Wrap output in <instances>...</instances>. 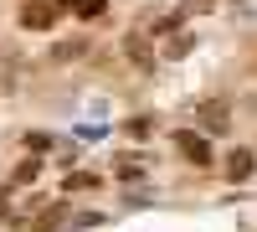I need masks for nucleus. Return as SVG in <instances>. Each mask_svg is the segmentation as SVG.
<instances>
[{"label":"nucleus","mask_w":257,"mask_h":232,"mask_svg":"<svg viewBox=\"0 0 257 232\" xmlns=\"http://www.w3.org/2000/svg\"><path fill=\"white\" fill-rule=\"evenodd\" d=\"M26 150H52V134H41V129L26 134Z\"/></svg>","instance_id":"0eeeda50"},{"label":"nucleus","mask_w":257,"mask_h":232,"mask_svg":"<svg viewBox=\"0 0 257 232\" xmlns=\"http://www.w3.org/2000/svg\"><path fill=\"white\" fill-rule=\"evenodd\" d=\"M31 181H36V160H26V165L16 171V186H31Z\"/></svg>","instance_id":"6e6552de"},{"label":"nucleus","mask_w":257,"mask_h":232,"mask_svg":"<svg viewBox=\"0 0 257 232\" xmlns=\"http://www.w3.org/2000/svg\"><path fill=\"white\" fill-rule=\"evenodd\" d=\"M252 171H257V160H252V150H231V155H226V176H231V181H247Z\"/></svg>","instance_id":"7ed1b4c3"},{"label":"nucleus","mask_w":257,"mask_h":232,"mask_svg":"<svg viewBox=\"0 0 257 232\" xmlns=\"http://www.w3.org/2000/svg\"><path fill=\"white\" fill-rule=\"evenodd\" d=\"M21 26H26V31H52L57 26V11L47 6V0H26V6H21Z\"/></svg>","instance_id":"f257e3e1"},{"label":"nucleus","mask_w":257,"mask_h":232,"mask_svg":"<svg viewBox=\"0 0 257 232\" xmlns=\"http://www.w3.org/2000/svg\"><path fill=\"white\" fill-rule=\"evenodd\" d=\"M62 186H67V191H93L98 176H93V171H67V181H62Z\"/></svg>","instance_id":"39448f33"},{"label":"nucleus","mask_w":257,"mask_h":232,"mask_svg":"<svg viewBox=\"0 0 257 232\" xmlns=\"http://www.w3.org/2000/svg\"><path fill=\"white\" fill-rule=\"evenodd\" d=\"M77 52H82V41H62V47H57V52H52V57H57V62H72V57H77Z\"/></svg>","instance_id":"423d86ee"},{"label":"nucleus","mask_w":257,"mask_h":232,"mask_svg":"<svg viewBox=\"0 0 257 232\" xmlns=\"http://www.w3.org/2000/svg\"><path fill=\"white\" fill-rule=\"evenodd\" d=\"M175 144H180V155H185V160L211 165V139H206L201 129H180V134H175Z\"/></svg>","instance_id":"f03ea898"},{"label":"nucleus","mask_w":257,"mask_h":232,"mask_svg":"<svg viewBox=\"0 0 257 232\" xmlns=\"http://www.w3.org/2000/svg\"><path fill=\"white\" fill-rule=\"evenodd\" d=\"M62 11H72L77 21H98L103 11H108V0H62Z\"/></svg>","instance_id":"20e7f679"}]
</instances>
